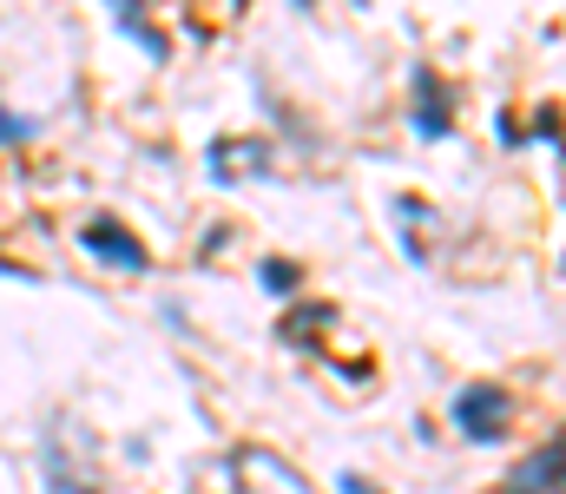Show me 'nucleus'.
<instances>
[{
  "label": "nucleus",
  "instance_id": "obj_6",
  "mask_svg": "<svg viewBox=\"0 0 566 494\" xmlns=\"http://www.w3.org/2000/svg\"><path fill=\"white\" fill-rule=\"evenodd\" d=\"M343 494H376V488H363V482H356V475H343Z\"/></svg>",
  "mask_w": 566,
  "mask_h": 494
},
{
  "label": "nucleus",
  "instance_id": "obj_5",
  "mask_svg": "<svg viewBox=\"0 0 566 494\" xmlns=\"http://www.w3.org/2000/svg\"><path fill=\"white\" fill-rule=\"evenodd\" d=\"M27 133H33L27 119H7V113H0V146H7V139H27Z\"/></svg>",
  "mask_w": 566,
  "mask_h": 494
},
{
  "label": "nucleus",
  "instance_id": "obj_4",
  "mask_svg": "<svg viewBox=\"0 0 566 494\" xmlns=\"http://www.w3.org/2000/svg\"><path fill=\"white\" fill-rule=\"evenodd\" d=\"M46 488H53V494H93L86 482H73V475H66V469L53 462V449H46Z\"/></svg>",
  "mask_w": 566,
  "mask_h": 494
},
{
  "label": "nucleus",
  "instance_id": "obj_1",
  "mask_svg": "<svg viewBox=\"0 0 566 494\" xmlns=\"http://www.w3.org/2000/svg\"><path fill=\"white\" fill-rule=\"evenodd\" d=\"M454 422H461L474 442H501V435H507V422H514V396H507V389L474 382V389H461V396H454Z\"/></svg>",
  "mask_w": 566,
  "mask_h": 494
},
{
  "label": "nucleus",
  "instance_id": "obj_3",
  "mask_svg": "<svg viewBox=\"0 0 566 494\" xmlns=\"http://www.w3.org/2000/svg\"><path fill=\"white\" fill-rule=\"evenodd\" d=\"M554 469H560V449L547 442V455H534V462L514 475V488H507V494H541V488H554Z\"/></svg>",
  "mask_w": 566,
  "mask_h": 494
},
{
  "label": "nucleus",
  "instance_id": "obj_2",
  "mask_svg": "<svg viewBox=\"0 0 566 494\" xmlns=\"http://www.w3.org/2000/svg\"><path fill=\"white\" fill-rule=\"evenodd\" d=\"M86 251H99L106 264H119V271H145V244L133 231H113V224H93L86 231Z\"/></svg>",
  "mask_w": 566,
  "mask_h": 494
}]
</instances>
